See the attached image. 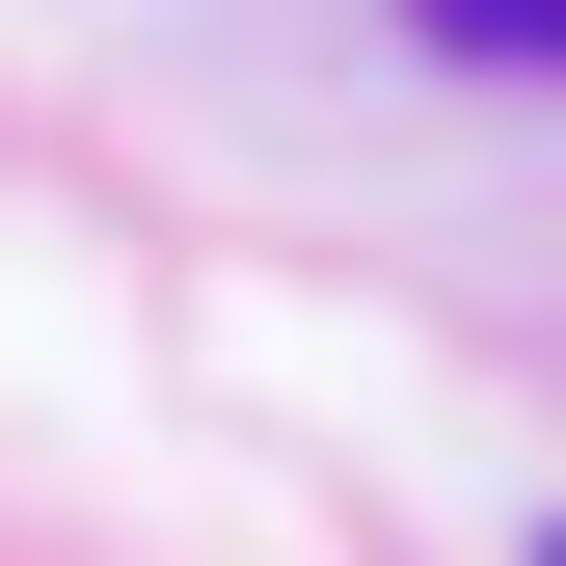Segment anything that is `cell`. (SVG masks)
<instances>
[{"instance_id": "cell-1", "label": "cell", "mask_w": 566, "mask_h": 566, "mask_svg": "<svg viewBox=\"0 0 566 566\" xmlns=\"http://www.w3.org/2000/svg\"><path fill=\"white\" fill-rule=\"evenodd\" d=\"M405 28H432L459 82H566V0H405Z\"/></svg>"}, {"instance_id": "cell-2", "label": "cell", "mask_w": 566, "mask_h": 566, "mask_svg": "<svg viewBox=\"0 0 566 566\" xmlns=\"http://www.w3.org/2000/svg\"><path fill=\"white\" fill-rule=\"evenodd\" d=\"M539 566H566V539H539Z\"/></svg>"}]
</instances>
